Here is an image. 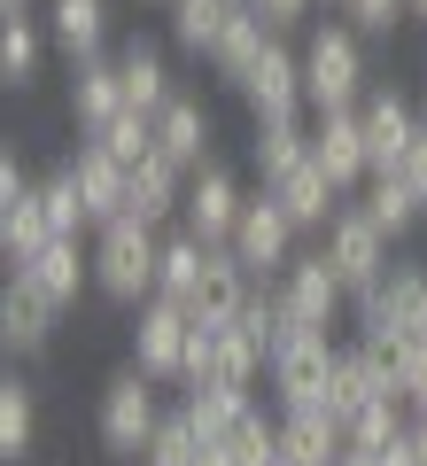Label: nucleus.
Listing matches in <instances>:
<instances>
[{"label":"nucleus","instance_id":"nucleus-42","mask_svg":"<svg viewBox=\"0 0 427 466\" xmlns=\"http://www.w3.org/2000/svg\"><path fill=\"white\" fill-rule=\"evenodd\" d=\"M404 397H412V404H427V334L412 342V366H404Z\"/></svg>","mask_w":427,"mask_h":466},{"label":"nucleus","instance_id":"nucleus-11","mask_svg":"<svg viewBox=\"0 0 427 466\" xmlns=\"http://www.w3.org/2000/svg\"><path fill=\"white\" fill-rule=\"evenodd\" d=\"M233 94L249 101V116H296V109H311V101H303V47L272 39V47L257 55V70H249Z\"/></svg>","mask_w":427,"mask_h":466},{"label":"nucleus","instance_id":"nucleus-33","mask_svg":"<svg viewBox=\"0 0 427 466\" xmlns=\"http://www.w3.org/2000/svg\"><path fill=\"white\" fill-rule=\"evenodd\" d=\"M47 47H55L47 16H8V24H0V78H8V86H32Z\"/></svg>","mask_w":427,"mask_h":466},{"label":"nucleus","instance_id":"nucleus-15","mask_svg":"<svg viewBox=\"0 0 427 466\" xmlns=\"http://www.w3.org/2000/svg\"><path fill=\"white\" fill-rule=\"evenodd\" d=\"M70 179H78L86 218H94V226L125 218V202H132V164H125V156H109L94 133H86V140H78V156H70Z\"/></svg>","mask_w":427,"mask_h":466},{"label":"nucleus","instance_id":"nucleus-40","mask_svg":"<svg viewBox=\"0 0 427 466\" xmlns=\"http://www.w3.org/2000/svg\"><path fill=\"white\" fill-rule=\"evenodd\" d=\"M404 8L412 0H342V24H358L365 39H389L396 24H404Z\"/></svg>","mask_w":427,"mask_h":466},{"label":"nucleus","instance_id":"nucleus-18","mask_svg":"<svg viewBox=\"0 0 427 466\" xmlns=\"http://www.w3.org/2000/svg\"><path fill=\"white\" fill-rule=\"evenodd\" d=\"M117 109H125L117 47H109V55H86V63H70V125H78V133H101Z\"/></svg>","mask_w":427,"mask_h":466},{"label":"nucleus","instance_id":"nucleus-10","mask_svg":"<svg viewBox=\"0 0 427 466\" xmlns=\"http://www.w3.org/2000/svg\"><path fill=\"white\" fill-rule=\"evenodd\" d=\"M187 334H195V311L171 303V296H148V303H140V319H132V366L156 373V381H179Z\"/></svg>","mask_w":427,"mask_h":466},{"label":"nucleus","instance_id":"nucleus-13","mask_svg":"<svg viewBox=\"0 0 427 466\" xmlns=\"http://www.w3.org/2000/svg\"><path fill=\"white\" fill-rule=\"evenodd\" d=\"M55 319H63V303H55L39 280H24V272H16V280L0 288V350H8V358L47 350L55 342Z\"/></svg>","mask_w":427,"mask_h":466},{"label":"nucleus","instance_id":"nucleus-30","mask_svg":"<svg viewBox=\"0 0 427 466\" xmlns=\"http://www.w3.org/2000/svg\"><path fill=\"white\" fill-rule=\"evenodd\" d=\"M32 443H39V389L32 381H0V459L16 466V459H32Z\"/></svg>","mask_w":427,"mask_h":466},{"label":"nucleus","instance_id":"nucleus-26","mask_svg":"<svg viewBox=\"0 0 427 466\" xmlns=\"http://www.w3.org/2000/svg\"><path fill=\"white\" fill-rule=\"evenodd\" d=\"M358 210L373 218L389 241H404V233L427 218V202H420V187H412L404 171H373V179H365V195H358Z\"/></svg>","mask_w":427,"mask_h":466},{"label":"nucleus","instance_id":"nucleus-32","mask_svg":"<svg viewBox=\"0 0 427 466\" xmlns=\"http://www.w3.org/2000/svg\"><path fill=\"white\" fill-rule=\"evenodd\" d=\"M202 265H210V241H195L187 226H164V265H156V296L187 303L202 280Z\"/></svg>","mask_w":427,"mask_h":466},{"label":"nucleus","instance_id":"nucleus-5","mask_svg":"<svg viewBox=\"0 0 427 466\" xmlns=\"http://www.w3.org/2000/svg\"><path fill=\"white\" fill-rule=\"evenodd\" d=\"M296 233H303V226H296L288 210H280V195H272V187H257L226 249L241 257V265L257 272V280H280V272H288V257H296Z\"/></svg>","mask_w":427,"mask_h":466},{"label":"nucleus","instance_id":"nucleus-43","mask_svg":"<svg viewBox=\"0 0 427 466\" xmlns=\"http://www.w3.org/2000/svg\"><path fill=\"white\" fill-rule=\"evenodd\" d=\"M32 187H39V179H32V171L16 164V156H0V202H16V195H32Z\"/></svg>","mask_w":427,"mask_h":466},{"label":"nucleus","instance_id":"nucleus-44","mask_svg":"<svg viewBox=\"0 0 427 466\" xmlns=\"http://www.w3.org/2000/svg\"><path fill=\"white\" fill-rule=\"evenodd\" d=\"M396 171H404V179L420 187V202H427V125H420V140H412V156H404V164H396Z\"/></svg>","mask_w":427,"mask_h":466},{"label":"nucleus","instance_id":"nucleus-23","mask_svg":"<svg viewBox=\"0 0 427 466\" xmlns=\"http://www.w3.org/2000/svg\"><path fill=\"white\" fill-rule=\"evenodd\" d=\"M47 39L70 63L109 55V0H47Z\"/></svg>","mask_w":427,"mask_h":466},{"label":"nucleus","instance_id":"nucleus-28","mask_svg":"<svg viewBox=\"0 0 427 466\" xmlns=\"http://www.w3.org/2000/svg\"><path fill=\"white\" fill-rule=\"evenodd\" d=\"M381 397H396V389L381 381V366L365 358V342H358V350H342V358H334V381H327V412L350 428V420H358L365 404H381Z\"/></svg>","mask_w":427,"mask_h":466},{"label":"nucleus","instance_id":"nucleus-36","mask_svg":"<svg viewBox=\"0 0 427 466\" xmlns=\"http://www.w3.org/2000/svg\"><path fill=\"white\" fill-rule=\"evenodd\" d=\"M202 451L210 443H202V428L187 420V404H179V412H164V428L148 435V459L140 466H202Z\"/></svg>","mask_w":427,"mask_h":466},{"label":"nucleus","instance_id":"nucleus-31","mask_svg":"<svg viewBox=\"0 0 427 466\" xmlns=\"http://www.w3.org/2000/svg\"><path fill=\"white\" fill-rule=\"evenodd\" d=\"M257 373H272V358L257 350V334L233 319V327H218V350H210V381L218 389H257Z\"/></svg>","mask_w":427,"mask_h":466},{"label":"nucleus","instance_id":"nucleus-29","mask_svg":"<svg viewBox=\"0 0 427 466\" xmlns=\"http://www.w3.org/2000/svg\"><path fill=\"white\" fill-rule=\"evenodd\" d=\"M47 241H55V226H47L39 187H32V195H16V202H0V257H8V265H32Z\"/></svg>","mask_w":427,"mask_h":466},{"label":"nucleus","instance_id":"nucleus-38","mask_svg":"<svg viewBox=\"0 0 427 466\" xmlns=\"http://www.w3.org/2000/svg\"><path fill=\"white\" fill-rule=\"evenodd\" d=\"M39 202H47V226H55V233H86V226H94V218H86V195H78V179H70V164L39 179Z\"/></svg>","mask_w":427,"mask_h":466},{"label":"nucleus","instance_id":"nucleus-4","mask_svg":"<svg viewBox=\"0 0 427 466\" xmlns=\"http://www.w3.org/2000/svg\"><path fill=\"white\" fill-rule=\"evenodd\" d=\"M358 334H427V265H389L373 288L358 296Z\"/></svg>","mask_w":427,"mask_h":466},{"label":"nucleus","instance_id":"nucleus-35","mask_svg":"<svg viewBox=\"0 0 427 466\" xmlns=\"http://www.w3.org/2000/svg\"><path fill=\"white\" fill-rule=\"evenodd\" d=\"M241 412H249V389H218V381L187 389V420L202 428V443H226V435L241 428Z\"/></svg>","mask_w":427,"mask_h":466},{"label":"nucleus","instance_id":"nucleus-19","mask_svg":"<svg viewBox=\"0 0 427 466\" xmlns=\"http://www.w3.org/2000/svg\"><path fill=\"white\" fill-rule=\"evenodd\" d=\"M350 451V428L327 404H303V412H280V459L288 466H334Z\"/></svg>","mask_w":427,"mask_h":466},{"label":"nucleus","instance_id":"nucleus-16","mask_svg":"<svg viewBox=\"0 0 427 466\" xmlns=\"http://www.w3.org/2000/svg\"><path fill=\"white\" fill-rule=\"evenodd\" d=\"M249 296H257V272H249L233 249H210V265H202V280H195V296H187V311H195L202 327H233V319L249 311Z\"/></svg>","mask_w":427,"mask_h":466},{"label":"nucleus","instance_id":"nucleus-46","mask_svg":"<svg viewBox=\"0 0 427 466\" xmlns=\"http://www.w3.org/2000/svg\"><path fill=\"white\" fill-rule=\"evenodd\" d=\"M412 443H420V466H427V404H412Z\"/></svg>","mask_w":427,"mask_h":466},{"label":"nucleus","instance_id":"nucleus-17","mask_svg":"<svg viewBox=\"0 0 427 466\" xmlns=\"http://www.w3.org/2000/svg\"><path fill=\"white\" fill-rule=\"evenodd\" d=\"M187 179H195V171H179L164 148H156V156H140V164H132V202H125V218H140V226H156V233H164V226H179Z\"/></svg>","mask_w":427,"mask_h":466},{"label":"nucleus","instance_id":"nucleus-8","mask_svg":"<svg viewBox=\"0 0 427 466\" xmlns=\"http://www.w3.org/2000/svg\"><path fill=\"white\" fill-rule=\"evenodd\" d=\"M241 210H249V187L233 179L226 164H202L195 179H187L179 226L195 233V241H210V249H226V241H233V226H241Z\"/></svg>","mask_w":427,"mask_h":466},{"label":"nucleus","instance_id":"nucleus-45","mask_svg":"<svg viewBox=\"0 0 427 466\" xmlns=\"http://www.w3.org/2000/svg\"><path fill=\"white\" fill-rule=\"evenodd\" d=\"M373 459H381V466H420V443H412V428H404V435H396V443H381V451H373Z\"/></svg>","mask_w":427,"mask_h":466},{"label":"nucleus","instance_id":"nucleus-52","mask_svg":"<svg viewBox=\"0 0 427 466\" xmlns=\"http://www.w3.org/2000/svg\"><path fill=\"white\" fill-rule=\"evenodd\" d=\"M280 466H288V459H280Z\"/></svg>","mask_w":427,"mask_h":466},{"label":"nucleus","instance_id":"nucleus-49","mask_svg":"<svg viewBox=\"0 0 427 466\" xmlns=\"http://www.w3.org/2000/svg\"><path fill=\"white\" fill-rule=\"evenodd\" d=\"M202 466H233V459H226V451H218V443H210V451H202Z\"/></svg>","mask_w":427,"mask_h":466},{"label":"nucleus","instance_id":"nucleus-37","mask_svg":"<svg viewBox=\"0 0 427 466\" xmlns=\"http://www.w3.org/2000/svg\"><path fill=\"white\" fill-rule=\"evenodd\" d=\"M218 451H226L233 466H280V420H264L257 404H249V412H241V428H233Z\"/></svg>","mask_w":427,"mask_h":466},{"label":"nucleus","instance_id":"nucleus-6","mask_svg":"<svg viewBox=\"0 0 427 466\" xmlns=\"http://www.w3.org/2000/svg\"><path fill=\"white\" fill-rule=\"evenodd\" d=\"M334 334L327 327H303L296 342L272 358V397H280V412H303V404H327V381H334Z\"/></svg>","mask_w":427,"mask_h":466},{"label":"nucleus","instance_id":"nucleus-51","mask_svg":"<svg viewBox=\"0 0 427 466\" xmlns=\"http://www.w3.org/2000/svg\"><path fill=\"white\" fill-rule=\"evenodd\" d=\"M420 125H427V101H420Z\"/></svg>","mask_w":427,"mask_h":466},{"label":"nucleus","instance_id":"nucleus-25","mask_svg":"<svg viewBox=\"0 0 427 466\" xmlns=\"http://www.w3.org/2000/svg\"><path fill=\"white\" fill-rule=\"evenodd\" d=\"M311 156V125H303V109L296 116H257V140H249V164H257V179L272 187V179H288V171Z\"/></svg>","mask_w":427,"mask_h":466},{"label":"nucleus","instance_id":"nucleus-12","mask_svg":"<svg viewBox=\"0 0 427 466\" xmlns=\"http://www.w3.org/2000/svg\"><path fill=\"white\" fill-rule=\"evenodd\" d=\"M280 288H288V303H296L303 327H334L342 303H350V280L334 272L327 249H296V257H288V272H280Z\"/></svg>","mask_w":427,"mask_h":466},{"label":"nucleus","instance_id":"nucleus-39","mask_svg":"<svg viewBox=\"0 0 427 466\" xmlns=\"http://www.w3.org/2000/svg\"><path fill=\"white\" fill-rule=\"evenodd\" d=\"M94 140H101L109 156H125V164H140V156H156V116H140V109H117Z\"/></svg>","mask_w":427,"mask_h":466},{"label":"nucleus","instance_id":"nucleus-3","mask_svg":"<svg viewBox=\"0 0 427 466\" xmlns=\"http://www.w3.org/2000/svg\"><path fill=\"white\" fill-rule=\"evenodd\" d=\"M94 428H101V451L109 459H148V435L164 428V404H156V373H140V366H125V373H109L101 381V412H94Z\"/></svg>","mask_w":427,"mask_h":466},{"label":"nucleus","instance_id":"nucleus-27","mask_svg":"<svg viewBox=\"0 0 427 466\" xmlns=\"http://www.w3.org/2000/svg\"><path fill=\"white\" fill-rule=\"evenodd\" d=\"M272 24H264L257 16V8H249V0H241V8H233V24H226V32H218V47H210V70H218V78H226V86H241L249 78V70H257V55L264 47H272Z\"/></svg>","mask_w":427,"mask_h":466},{"label":"nucleus","instance_id":"nucleus-7","mask_svg":"<svg viewBox=\"0 0 427 466\" xmlns=\"http://www.w3.org/2000/svg\"><path fill=\"white\" fill-rule=\"evenodd\" d=\"M319 249L334 257V272L350 280V296H365V288L389 272V233L373 226V218L358 210V202H342V210L327 218V233H319Z\"/></svg>","mask_w":427,"mask_h":466},{"label":"nucleus","instance_id":"nucleus-1","mask_svg":"<svg viewBox=\"0 0 427 466\" xmlns=\"http://www.w3.org/2000/svg\"><path fill=\"white\" fill-rule=\"evenodd\" d=\"M156 265H164V233L140 226V218H109L94 226V296L109 303H140L156 296Z\"/></svg>","mask_w":427,"mask_h":466},{"label":"nucleus","instance_id":"nucleus-47","mask_svg":"<svg viewBox=\"0 0 427 466\" xmlns=\"http://www.w3.org/2000/svg\"><path fill=\"white\" fill-rule=\"evenodd\" d=\"M334 466H381V459H373V451H358V443H350V451H342Z\"/></svg>","mask_w":427,"mask_h":466},{"label":"nucleus","instance_id":"nucleus-48","mask_svg":"<svg viewBox=\"0 0 427 466\" xmlns=\"http://www.w3.org/2000/svg\"><path fill=\"white\" fill-rule=\"evenodd\" d=\"M0 16H32V0H0Z\"/></svg>","mask_w":427,"mask_h":466},{"label":"nucleus","instance_id":"nucleus-9","mask_svg":"<svg viewBox=\"0 0 427 466\" xmlns=\"http://www.w3.org/2000/svg\"><path fill=\"white\" fill-rule=\"evenodd\" d=\"M311 164L327 171L334 187H342V202L365 195V179H373V148H365L358 109H327V116H311Z\"/></svg>","mask_w":427,"mask_h":466},{"label":"nucleus","instance_id":"nucleus-50","mask_svg":"<svg viewBox=\"0 0 427 466\" xmlns=\"http://www.w3.org/2000/svg\"><path fill=\"white\" fill-rule=\"evenodd\" d=\"M412 8H420V16H427V0H412Z\"/></svg>","mask_w":427,"mask_h":466},{"label":"nucleus","instance_id":"nucleus-14","mask_svg":"<svg viewBox=\"0 0 427 466\" xmlns=\"http://www.w3.org/2000/svg\"><path fill=\"white\" fill-rule=\"evenodd\" d=\"M358 125H365V148H373V171H396L412 156V140H420V109H412L396 86H365Z\"/></svg>","mask_w":427,"mask_h":466},{"label":"nucleus","instance_id":"nucleus-21","mask_svg":"<svg viewBox=\"0 0 427 466\" xmlns=\"http://www.w3.org/2000/svg\"><path fill=\"white\" fill-rule=\"evenodd\" d=\"M16 272H24V280H39V288L70 311V303H78V288H94V249H78V233H55L47 249H39L32 265H16Z\"/></svg>","mask_w":427,"mask_h":466},{"label":"nucleus","instance_id":"nucleus-24","mask_svg":"<svg viewBox=\"0 0 427 466\" xmlns=\"http://www.w3.org/2000/svg\"><path fill=\"white\" fill-rule=\"evenodd\" d=\"M272 195H280V210L296 218V226H303V233H327V218H334V210H342V187H334V179H327V171H319V164H311V156H303V164H296V171H288V179H272Z\"/></svg>","mask_w":427,"mask_h":466},{"label":"nucleus","instance_id":"nucleus-20","mask_svg":"<svg viewBox=\"0 0 427 466\" xmlns=\"http://www.w3.org/2000/svg\"><path fill=\"white\" fill-rule=\"evenodd\" d=\"M156 148L179 171H202L210 164V109H202L195 94H171L164 109H156Z\"/></svg>","mask_w":427,"mask_h":466},{"label":"nucleus","instance_id":"nucleus-2","mask_svg":"<svg viewBox=\"0 0 427 466\" xmlns=\"http://www.w3.org/2000/svg\"><path fill=\"white\" fill-rule=\"evenodd\" d=\"M303 101H311V116L365 101V32L358 24H319L303 39Z\"/></svg>","mask_w":427,"mask_h":466},{"label":"nucleus","instance_id":"nucleus-34","mask_svg":"<svg viewBox=\"0 0 427 466\" xmlns=\"http://www.w3.org/2000/svg\"><path fill=\"white\" fill-rule=\"evenodd\" d=\"M164 8H171V39H179L187 55H210L241 0H164Z\"/></svg>","mask_w":427,"mask_h":466},{"label":"nucleus","instance_id":"nucleus-22","mask_svg":"<svg viewBox=\"0 0 427 466\" xmlns=\"http://www.w3.org/2000/svg\"><path fill=\"white\" fill-rule=\"evenodd\" d=\"M117 78H125V109H140V116H156L171 94H179L156 39H125V47H117Z\"/></svg>","mask_w":427,"mask_h":466},{"label":"nucleus","instance_id":"nucleus-41","mask_svg":"<svg viewBox=\"0 0 427 466\" xmlns=\"http://www.w3.org/2000/svg\"><path fill=\"white\" fill-rule=\"evenodd\" d=\"M249 8H257V16L272 24V32H296V24L311 16V0H249Z\"/></svg>","mask_w":427,"mask_h":466}]
</instances>
